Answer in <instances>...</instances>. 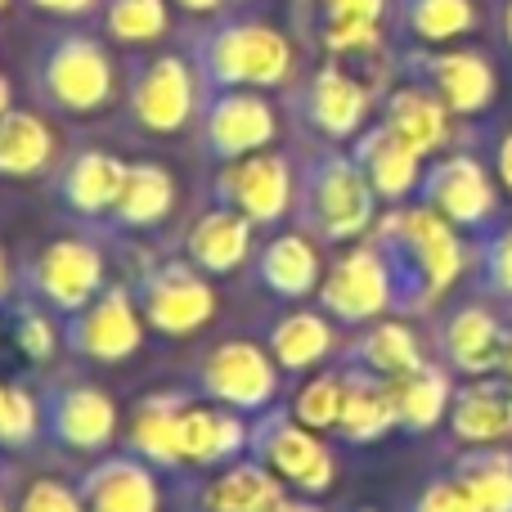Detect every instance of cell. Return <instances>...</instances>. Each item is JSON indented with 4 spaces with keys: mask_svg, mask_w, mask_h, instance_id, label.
<instances>
[{
    "mask_svg": "<svg viewBox=\"0 0 512 512\" xmlns=\"http://www.w3.org/2000/svg\"><path fill=\"white\" fill-rule=\"evenodd\" d=\"M122 104L135 131L144 135H180L198 122L203 108V77L185 50L144 54L122 86Z\"/></svg>",
    "mask_w": 512,
    "mask_h": 512,
    "instance_id": "5b68a950",
    "label": "cell"
},
{
    "mask_svg": "<svg viewBox=\"0 0 512 512\" xmlns=\"http://www.w3.org/2000/svg\"><path fill=\"white\" fill-rule=\"evenodd\" d=\"M373 243L382 248L396 279V306L423 310L463 270V243L454 225L432 207H400L373 225Z\"/></svg>",
    "mask_w": 512,
    "mask_h": 512,
    "instance_id": "7a4b0ae2",
    "label": "cell"
},
{
    "mask_svg": "<svg viewBox=\"0 0 512 512\" xmlns=\"http://www.w3.org/2000/svg\"><path fill=\"white\" fill-rule=\"evenodd\" d=\"M274 512H324V508H319L310 495H292V499H283V504L274 508Z\"/></svg>",
    "mask_w": 512,
    "mask_h": 512,
    "instance_id": "c3c4849f",
    "label": "cell"
},
{
    "mask_svg": "<svg viewBox=\"0 0 512 512\" xmlns=\"http://www.w3.org/2000/svg\"><path fill=\"white\" fill-rule=\"evenodd\" d=\"M256 256V225L248 216L230 212V207L212 203L198 212L185 230V261H194L203 274L225 279V274L243 270Z\"/></svg>",
    "mask_w": 512,
    "mask_h": 512,
    "instance_id": "44dd1931",
    "label": "cell"
},
{
    "mask_svg": "<svg viewBox=\"0 0 512 512\" xmlns=\"http://www.w3.org/2000/svg\"><path fill=\"white\" fill-rule=\"evenodd\" d=\"M5 9H9V0H0V14H5Z\"/></svg>",
    "mask_w": 512,
    "mask_h": 512,
    "instance_id": "11a10c76",
    "label": "cell"
},
{
    "mask_svg": "<svg viewBox=\"0 0 512 512\" xmlns=\"http://www.w3.org/2000/svg\"><path fill=\"white\" fill-rule=\"evenodd\" d=\"M292 108H297L301 126L310 135H319L324 144H346V140L355 144L369 131L373 95L355 72H346L337 59H328L310 77H301V86H292Z\"/></svg>",
    "mask_w": 512,
    "mask_h": 512,
    "instance_id": "4fadbf2b",
    "label": "cell"
},
{
    "mask_svg": "<svg viewBox=\"0 0 512 512\" xmlns=\"http://www.w3.org/2000/svg\"><path fill=\"white\" fill-rule=\"evenodd\" d=\"M351 158L360 162V171L369 176L378 203H405V198L423 185V158H418L405 140H396L382 122L369 126V131L351 144Z\"/></svg>",
    "mask_w": 512,
    "mask_h": 512,
    "instance_id": "d4e9b609",
    "label": "cell"
},
{
    "mask_svg": "<svg viewBox=\"0 0 512 512\" xmlns=\"http://www.w3.org/2000/svg\"><path fill=\"white\" fill-rule=\"evenodd\" d=\"M117 63L104 36L86 27H59L41 41L32 59V90L50 113L90 117L117 99Z\"/></svg>",
    "mask_w": 512,
    "mask_h": 512,
    "instance_id": "277c9868",
    "label": "cell"
},
{
    "mask_svg": "<svg viewBox=\"0 0 512 512\" xmlns=\"http://www.w3.org/2000/svg\"><path fill=\"white\" fill-rule=\"evenodd\" d=\"M423 203L441 212L454 230H477L495 216V185L477 158H445L418 185Z\"/></svg>",
    "mask_w": 512,
    "mask_h": 512,
    "instance_id": "ffe728a7",
    "label": "cell"
},
{
    "mask_svg": "<svg viewBox=\"0 0 512 512\" xmlns=\"http://www.w3.org/2000/svg\"><path fill=\"white\" fill-rule=\"evenodd\" d=\"M297 230L315 243H360L378 225V194L351 153L324 144L297 167Z\"/></svg>",
    "mask_w": 512,
    "mask_h": 512,
    "instance_id": "3957f363",
    "label": "cell"
},
{
    "mask_svg": "<svg viewBox=\"0 0 512 512\" xmlns=\"http://www.w3.org/2000/svg\"><path fill=\"white\" fill-rule=\"evenodd\" d=\"M18 288H23L27 301H36V306H45L50 315L68 319V315H77V310H86L90 301L108 288V261L95 239H86V234H63V239H50L23 265Z\"/></svg>",
    "mask_w": 512,
    "mask_h": 512,
    "instance_id": "8992f818",
    "label": "cell"
},
{
    "mask_svg": "<svg viewBox=\"0 0 512 512\" xmlns=\"http://www.w3.org/2000/svg\"><path fill=\"white\" fill-rule=\"evenodd\" d=\"M423 364L427 360H423V346H418L414 328L400 324V319H378V324H364V333L346 346L342 369H360L382 382H400L409 373H418Z\"/></svg>",
    "mask_w": 512,
    "mask_h": 512,
    "instance_id": "484cf974",
    "label": "cell"
},
{
    "mask_svg": "<svg viewBox=\"0 0 512 512\" xmlns=\"http://www.w3.org/2000/svg\"><path fill=\"white\" fill-rule=\"evenodd\" d=\"M499 373H504V382L512 387V333L504 337V360H499Z\"/></svg>",
    "mask_w": 512,
    "mask_h": 512,
    "instance_id": "f907efd6",
    "label": "cell"
},
{
    "mask_svg": "<svg viewBox=\"0 0 512 512\" xmlns=\"http://www.w3.org/2000/svg\"><path fill=\"white\" fill-rule=\"evenodd\" d=\"M355 512H373V508H355Z\"/></svg>",
    "mask_w": 512,
    "mask_h": 512,
    "instance_id": "9f6ffc18",
    "label": "cell"
},
{
    "mask_svg": "<svg viewBox=\"0 0 512 512\" xmlns=\"http://www.w3.org/2000/svg\"><path fill=\"white\" fill-rule=\"evenodd\" d=\"M212 203L248 216L256 230H274L279 221H288L297 212V167L279 149L225 162L212 176Z\"/></svg>",
    "mask_w": 512,
    "mask_h": 512,
    "instance_id": "8fae6325",
    "label": "cell"
},
{
    "mask_svg": "<svg viewBox=\"0 0 512 512\" xmlns=\"http://www.w3.org/2000/svg\"><path fill=\"white\" fill-rule=\"evenodd\" d=\"M14 342H18V351H23L32 364L54 360V351L63 346L59 315H50L45 306H36V301L23 297V306L14 310Z\"/></svg>",
    "mask_w": 512,
    "mask_h": 512,
    "instance_id": "f35d334b",
    "label": "cell"
},
{
    "mask_svg": "<svg viewBox=\"0 0 512 512\" xmlns=\"http://www.w3.org/2000/svg\"><path fill=\"white\" fill-rule=\"evenodd\" d=\"M409 512H477V504H472V495L463 490L459 477H441L414 499Z\"/></svg>",
    "mask_w": 512,
    "mask_h": 512,
    "instance_id": "7bdbcfd3",
    "label": "cell"
},
{
    "mask_svg": "<svg viewBox=\"0 0 512 512\" xmlns=\"http://www.w3.org/2000/svg\"><path fill=\"white\" fill-rule=\"evenodd\" d=\"M131 292H135V301H140L144 324L162 337H194L198 328H207L216 315L212 274H203L194 261H185V256L149 265V270L135 279Z\"/></svg>",
    "mask_w": 512,
    "mask_h": 512,
    "instance_id": "30bf717a",
    "label": "cell"
},
{
    "mask_svg": "<svg viewBox=\"0 0 512 512\" xmlns=\"http://www.w3.org/2000/svg\"><path fill=\"white\" fill-rule=\"evenodd\" d=\"M283 499V481L252 454L216 468L198 486V512H274Z\"/></svg>",
    "mask_w": 512,
    "mask_h": 512,
    "instance_id": "cb8c5ba5",
    "label": "cell"
},
{
    "mask_svg": "<svg viewBox=\"0 0 512 512\" xmlns=\"http://www.w3.org/2000/svg\"><path fill=\"white\" fill-rule=\"evenodd\" d=\"M171 5H180L185 14H207V18H216V14H225V9H230V0H171Z\"/></svg>",
    "mask_w": 512,
    "mask_h": 512,
    "instance_id": "bcb514c9",
    "label": "cell"
},
{
    "mask_svg": "<svg viewBox=\"0 0 512 512\" xmlns=\"http://www.w3.org/2000/svg\"><path fill=\"white\" fill-rule=\"evenodd\" d=\"M504 337L508 333L499 328V319L490 315L486 306L454 310L441 328L445 360H450L459 373H468V378H486V373L499 369V360H504Z\"/></svg>",
    "mask_w": 512,
    "mask_h": 512,
    "instance_id": "f546056e",
    "label": "cell"
},
{
    "mask_svg": "<svg viewBox=\"0 0 512 512\" xmlns=\"http://www.w3.org/2000/svg\"><path fill=\"white\" fill-rule=\"evenodd\" d=\"M427 77L450 113H481L495 99V68L472 50H450L427 59Z\"/></svg>",
    "mask_w": 512,
    "mask_h": 512,
    "instance_id": "d6a6232c",
    "label": "cell"
},
{
    "mask_svg": "<svg viewBox=\"0 0 512 512\" xmlns=\"http://www.w3.org/2000/svg\"><path fill=\"white\" fill-rule=\"evenodd\" d=\"M194 135H198V153L212 167H225V162L274 149L279 108L265 99V90H207Z\"/></svg>",
    "mask_w": 512,
    "mask_h": 512,
    "instance_id": "ba28073f",
    "label": "cell"
},
{
    "mask_svg": "<svg viewBox=\"0 0 512 512\" xmlns=\"http://www.w3.org/2000/svg\"><path fill=\"white\" fill-rule=\"evenodd\" d=\"M9 288H14V274H9V256H5V248H0V301L9 297Z\"/></svg>",
    "mask_w": 512,
    "mask_h": 512,
    "instance_id": "681fc988",
    "label": "cell"
},
{
    "mask_svg": "<svg viewBox=\"0 0 512 512\" xmlns=\"http://www.w3.org/2000/svg\"><path fill=\"white\" fill-rule=\"evenodd\" d=\"M41 436V396L9 382V405L0 418V450H27Z\"/></svg>",
    "mask_w": 512,
    "mask_h": 512,
    "instance_id": "ab89813d",
    "label": "cell"
},
{
    "mask_svg": "<svg viewBox=\"0 0 512 512\" xmlns=\"http://www.w3.org/2000/svg\"><path fill=\"white\" fill-rule=\"evenodd\" d=\"M14 512H86V504H81L77 486H68V481H59V477H41L23 490Z\"/></svg>",
    "mask_w": 512,
    "mask_h": 512,
    "instance_id": "60d3db41",
    "label": "cell"
},
{
    "mask_svg": "<svg viewBox=\"0 0 512 512\" xmlns=\"http://www.w3.org/2000/svg\"><path fill=\"white\" fill-rule=\"evenodd\" d=\"M194 400V391H153L135 405L131 423H126V450L140 454L149 468L158 472H180V414Z\"/></svg>",
    "mask_w": 512,
    "mask_h": 512,
    "instance_id": "7402d4cb",
    "label": "cell"
},
{
    "mask_svg": "<svg viewBox=\"0 0 512 512\" xmlns=\"http://www.w3.org/2000/svg\"><path fill=\"white\" fill-rule=\"evenodd\" d=\"M495 167H499V180H504V189H512V131L499 140V158H495Z\"/></svg>",
    "mask_w": 512,
    "mask_h": 512,
    "instance_id": "7dc6e473",
    "label": "cell"
},
{
    "mask_svg": "<svg viewBox=\"0 0 512 512\" xmlns=\"http://www.w3.org/2000/svg\"><path fill=\"white\" fill-rule=\"evenodd\" d=\"M315 297H319V310L333 324H351V328L378 324L396 306V279H391V265L382 248L373 239L351 243V252H342L328 265Z\"/></svg>",
    "mask_w": 512,
    "mask_h": 512,
    "instance_id": "7c38bea8",
    "label": "cell"
},
{
    "mask_svg": "<svg viewBox=\"0 0 512 512\" xmlns=\"http://www.w3.org/2000/svg\"><path fill=\"white\" fill-rule=\"evenodd\" d=\"M99 27L113 45L149 50L171 32V0H104Z\"/></svg>",
    "mask_w": 512,
    "mask_h": 512,
    "instance_id": "e575fe53",
    "label": "cell"
},
{
    "mask_svg": "<svg viewBox=\"0 0 512 512\" xmlns=\"http://www.w3.org/2000/svg\"><path fill=\"white\" fill-rule=\"evenodd\" d=\"M144 315L126 283H108L86 310L63 319V351L86 364H122L140 351Z\"/></svg>",
    "mask_w": 512,
    "mask_h": 512,
    "instance_id": "5bb4252c",
    "label": "cell"
},
{
    "mask_svg": "<svg viewBox=\"0 0 512 512\" xmlns=\"http://www.w3.org/2000/svg\"><path fill=\"white\" fill-rule=\"evenodd\" d=\"M0 512H14V508H9V504H5V490H0Z\"/></svg>",
    "mask_w": 512,
    "mask_h": 512,
    "instance_id": "db71d44e",
    "label": "cell"
},
{
    "mask_svg": "<svg viewBox=\"0 0 512 512\" xmlns=\"http://www.w3.org/2000/svg\"><path fill=\"white\" fill-rule=\"evenodd\" d=\"M346 378V400H342V418H337V441L346 445H373L378 436H387L391 427H400V409H396V387L373 373L360 369H342Z\"/></svg>",
    "mask_w": 512,
    "mask_h": 512,
    "instance_id": "4316f807",
    "label": "cell"
},
{
    "mask_svg": "<svg viewBox=\"0 0 512 512\" xmlns=\"http://www.w3.org/2000/svg\"><path fill=\"white\" fill-rule=\"evenodd\" d=\"M450 432L463 445H477V450L512 436V387L508 382H490V378L459 387L450 405Z\"/></svg>",
    "mask_w": 512,
    "mask_h": 512,
    "instance_id": "4dcf8cb0",
    "label": "cell"
},
{
    "mask_svg": "<svg viewBox=\"0 0 512 512\" xmlns=\"http://www.w3.org/2000/svg\"><path fill=\"white\" fill-rule=\"evenodd\" d=\"M472 23H477L472 0H405V27L418 41H432V45L454 41Z\"/></svg>",
    "mask_w": 512,
    "mask_h": 512,
    "instance_id": "74e56055",
    "label": "cell"
},
{
    "mask_svg": "<svg viewBox=\"0 0 512 512\" xmlns=\"http://www.w3.org/2000/svg\"><path fill=\"white\" fill-rule=\"evenodd\" d=\"M486 283L495 292H504V297H512V225L504 234H495L486 248Z\"/></svg>",
    "mask_w": 512,
    "mask_h": 512,
    "instance_id": "ee69618b",
    "label": "cell"
},
{
    "mask_svg": "<svg viewBox=\"0 0 512 512\" xmlns=\"http://www.w3.org/2000/svg\"><path fill=\"white\" fill-rule=\"evenodd\" d=\"M41 436L72 454H108L117 405L95 382H50L41 391Z\"/></svg>",
    "mask_w": 512,
    "mask_h": 512,
    "instance_id": "9a60e30c",
    "label": "cell"
},
{
    "mask_svg": "<svg viewBox=\"0 0 512 512\" xmlns=\"http://www.w3.org/2000/svg\"><path fill=\"white\" fill-rule=\"evenodd\" d=\"M342 400H346V378L342 369H328V373H315L310 382H301V391L292 396L288 414L297 423H306L310 432H333L337 418H342Z\"/></svg>",
    "mask_w": 512,
    "mask_h": 512,
    "instance_id": "8d00e7d4",
    "label": "cell"
},
{
    "mask_svg": "<svg viewBox=\"0 0 512 512\" xmlns=\"http://www.w3.org/2000/svg\"><path fill=\"white\" fill-rule=\"evenodd\" d=\"M252 459H261L283 486H292L297 495H328L337 477L333 445L319 441V432H310L306 423L288 414V409H265L261 418H252Z\"/></svg>",
    "mask_w": 512,
    "mask_h": 512,
    "instance_id": "9c48e42d",
    "label": "cell"
},
{
    "mask_svg": "<svg viewBox=\"0 0 512 512\" xmlns=\"http://www.w3.org/2000/svg\"><path fill=\"white\" fill-rule=\"evenodd\" d=\"M324 243H315L306 230H283V234H270V239L256 248L252 256V279L261 292H270L274 301H310L324 283L328 265L319 256Z\"/></svg>",
    "mask_w": 512,
    "mask_h": 512,
    "instance_id": "e0dca14e",
    "label": "cell"
},
{
    "mask_svg": "<svg viewBox=\"0 0 512 512\" xmlns=\"http://www.w3.org/2000/svg\"><path fill=\"white\" fill-rule=\"evenodd\" d=\"M265 351L274 355L283 378H301V373H310L337 351V328L324 310L292 306L265 328Z\"/></svg>",
    "mask_w": 512,
    "mask_h": 512,
    "instance_id": "603a6c76",
    "label": "cell"
},
{
    "mask_svg": "<svg viewBox=\"0 0 512 512\" xmlns=\"http://www.w3.org/2000/svg\"><path fill=\"white\" fill-rule=\"evenodd\" d=\"M5 405H9V382H0V418H5Z\"/></svg>",
    "mask_w": 512,
    "mask_h": 512,
    "instance_id": "816d5d0a",
    "label": "cell"
},
{
    "mask_svg": "<svg viewBox=\"0 0 512 512\" xmlns=\"http://www.w3.org/2000/svg\"><path fill=\"white\" fill-rule=\"evenodd\" d=\"M23 5L50 18H90V14H99L104 0H23Z\"/></svg>",
    "mask_w": 512,
    "mask_h": 512,
    "instance_id": "f6af8a7d",
    "label": "cell"
},
{
    "mask_svg": "<svg viewBox=\"0 0 512 512\" xmlns=\"http://www.w3.org/2000/svg\"><path fill=\"white\" fill-rule=\"evenodd\" d=\"M310 5H315L310 32H319V27H337V23H382L391 0H310Z\"/></svg>",
    "mask_w": 512,
    "mask_h": 512,
    "instance_id": "b9f144b4",
    "label": "cell"
},
{
    "mask_svg": "<svg viewBox=\"0 0 512 512\" xmlns=\"http://www.w3.org/2000/svg\"><path fill=\"white\" fill-rule=\"evenodd\" d=\"M171 212H176V176L162 162H131L126 189L117 198L108 225L117 234H144V230H158Z\"/></svg>",
    "mask_w": 512,
    "mask_h": 512,
    "instance_id": "f1b7e54d",
    "label": "cell"
},
{
    "mask_svg": "<svg viewBox=\"0 0 512 512\" xmlns=\"http://www.w3.org/2000/svg\"><path fill=\"white\" fill-rule=\"evenodd\" d=\"M194 391L203 400L234 409L243 418H261L265 409H274L283 391V369L274 364V355L265 351V342H243V337H225L216 342L203 360L194 364Z\"/></svg>",
    "mask_w": 512,
    "mask_h": 512,
    "instance_id": "52a82bcc",
    "label": "cell"
},
{
    "mask_svg": "<svg viewBox=\"0 0 512 512\" xmlns=\"http://www.w3.org/2000/svg\"><path fill=\"white\" fill-rule=\"evenodd\" d=\"M382 126H387L396 140H405L418 158H427V153H436L450 140V108L441 104L436 90L400 86V90H391L387 104H382Z\"/></svg>",
    "mask_w": 512,
    "mask_h": 512,
    "instance_id": "1f68e13d",
    "label": "cell"
},
{
    "mask_svg": "<svg viewBox=\"0 0 512 512\" xmlns=\"http://www.w3.org/2000/svg\"><path fill=\"white\" fill-rule=\"evenodd\" d=\"M252 445V423L234 409L216 405V400H203L194 391V400L180 414V459L189 468H225V463L243 459Z\"/></svg>",
    "mask_w": 512,
    "mask_h": 512,
    "instance_id": "d6986e66",
    "label": "cell"
},
{
    "mask_svg": "<svg viewBox=\"0 0 512 512\" xmlns=\"http://www.w3.org/2000/svg\"><path fill=\"white\" fill-rule=\"evenodd\" d=\"M77 490H81L86 512H162L158 468H149L131 450L99 454L77 477Z\"/></svg>",
    "mask_w": 512,
    "mask_h": 512,
    "instance_id": "ac0fdd59",
    "label": "cell"
},
{
    "mask_svg": "<svg viewBox=\"0 0 512 512\" xmlns=\"http://www.w3.org/2000/svg\"><path fill=\"white\" fill-rule=\"evenodd\" d=\"M504 32H508V41H512V0H508V9H504Z\"/></svg>",
    "mask_w": 512,
    "mask_h": 512,
    "instance_id": "f5cc1de1",
    "label": "cell"
},
{
    "mask_svg": "<svg viewBox=\"0 0 512 512\" xmlns=\"http://www.w3.org/2000/svg\"><path fill=\"white\" fill-rule=\"evenodd\" d=\"M126 171L131 162H122L108 149H77L54 167V203L77 221H108L126 189Z\"/></svg>",
    "mask_w": 512,
    "mask_h": 512,
    "instance_id": "2e32d148",
    "label": "cell"
},
{
    "mask_svg": "<svg viewBox=\"0 0 512 512\" xmlns=\"http://www.w3.org/2000/svg\"><path fill=\"white\" fill-rule=\"evenodd\" d=\"M454 477L463 481V490L472 495L477 512H512V459L508 454L481 445L477 454L459 459Z\"/></svg>",
    "mask_w": 512,
    "mask_h": 512,
    "instance_id": "d590c367",
    "label": "cell"
},
{
    "mask_svg": "<svg viewBox=\"0 0 512 512\" xmlns=\"http://www.w3.org/2000/svg\"><path fill=\"white\" fill-rule=\"evenodd\" d=\"M391 387H396V409H400V427L405 432H432L441 418H450L454 382L436 364H423L418 373L391 382Z\"/></svg>",
    "mask_w": 512,
    "mask_h": 512,
    "instance_id": "836d02e7",
    "label": "cell"
},
{
    "mask_svg": "<svg viewBox=\"0 0 512 512\" xmlns=\"http://www.w3.org/2000/svg\"><path fill=\"white\" fill-rule=\"evenodd\" d=\"M185 54L194 59L207 90H292L297 81V45L283 27L256 14L216 18L189 36Z\"/></svg>",
    "mask_w": 512,
    "mask_h": 512,
    "instance_id": "6da1fadb",
    "label": "cell"
},
{
    "mask_svg": "<svg viewBox=\"0 0 512 512\" xmlns=\"http://www.w3.org/2000/svg\"><path fill=\"white\" fill-rule=\"evenodd\" d=\"M59 158L54 126L36 108H5L0 113V180H32L45 176Z\"/></svg>",
    "mask_w": 512,
    "mask_h": 512,
    "instance_id": "83f0119b",
    "label": "cell"
}]
</instances>
